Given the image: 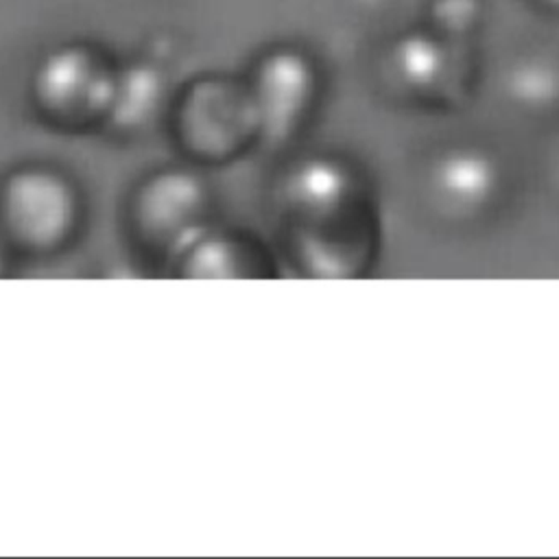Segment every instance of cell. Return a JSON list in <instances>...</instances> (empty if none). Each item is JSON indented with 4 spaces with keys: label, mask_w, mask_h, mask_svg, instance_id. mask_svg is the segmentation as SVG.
Instances as JSON below:
<instances>
[{
    "label": "cell",
    "mask_w": 559,
    "mask_h": 559,
    "mask_svg": "<svg viewBox=\"0 0 559 559\" xmlns=\"http://www.w3.org/2000/svg\"><path fill=\"white\" fill-rule=\"evenodd\" d=\"M48 183V179L28 177L24 179V188L11 192V214L17 227L39 238L52 236L63 229L66 218L70 216L68 194L57 183L44 199Z\"/></svg>",
    "instance_id": "obj_5"
},
{
    "label": "cell",
    "mask_w": 559,
    "mask_h": 559,
    "mask_svg": "<svg viewBox=\"0 0 559 559\" xmlns=\"http://www.w3.org/2000/svg\"><path fill=\"white\" fill-rule=\"evenodd\" d=\"M39 96L50 105H105L111 79L98 68L83 46H66L50 52L37 70Z\"/></svg>",
    "instance_id": "obj_2"
},
{
    "label": "cell",
    "mask_w": 559,
    "mask_h": 559,
    "mask_svg": "<svg viewBox=\"0 0 559 559\" xmlns=\"http://www.w3.org/2000/svg\"><path fill=\"white\" fill-rule=\"evenodd\" d=\"M393 66L400 81L419 98H445L454 87H461L463 61L459 55L435 35H408L393 50Z\"/></svg>",
    "instance_id": "obj_3"
},
{
    "label": "cell",
    "mask_w": 559,
    "mask_h": 559,
    "mask_svg": "<svg viewBox=\"0 0 559 559\" xmlns=\"http://www.w3.org/2000/svg\"><path fill=\"white\" fill-rule=\"evenodd\" d=\"M542 7H546L548 11H559V0H537Z\"/></svg>",
    "instance_id": "obj_7"
},
{
    "label": "cell",
    "mask_w": 559,
    "mask_h": 559,
    "mask_svg": "<svg viewBox=\"0 0 559 559\" xmlns=\"http://www.w3.org/2000/svg\"><path fill=\"white\" fill-rule=\"evenodd\" d=\"M314 74L310 61L290 48L269 52L255 76L258 111L271 133H286L312 96Z\"/></svg>",
    "instance_id": "obj_1"
},
{
    "label": "cell",
    "mask_w": 559,
    "mask_h": 559,
    "mask_svg": "<svg viewBox=\"0 0 559 559\" xmlns=\"http://www.w3.org/2000/svg\"><path fill=\"white\" fill-rule=\"evenodd\" d=\"M480 15V7L476 0H435L430 9L432 24L443 37H454L467 33L476 17Z\"/></svg>",
    "instance_id": "obj_6"
},
{
    "label": "cell",
    "mask_w": 559,
    "mask_h": 559,
    "mask_svg": "<svg viewBox=\"0 0 559 559\" xmlns=\"http://www.w3.org/2000/svg\"><path fill=\"white\" fill-rule=\"evenodd\" d=\"M496 186V164L476 148H454L435 164L432 188L450 210L474 212L483 207L493 197Z\"/></svg>",
    "instance_id": "obj_4"
}]
</instances>
